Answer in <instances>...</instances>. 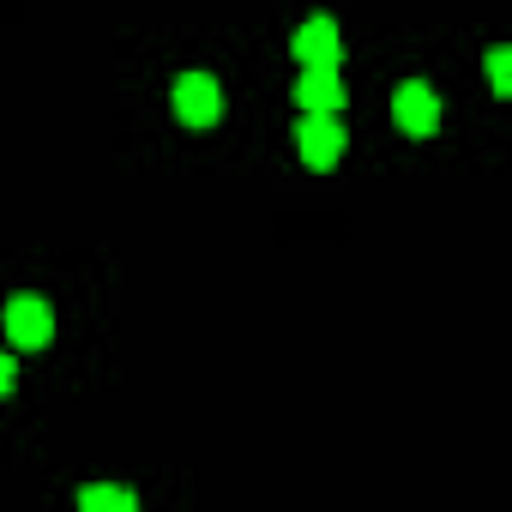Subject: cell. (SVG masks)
<instances>
[{
  "label": "cell",
  "mask_w": 512,
  "mask_h": 512,
  "mask_svg": "<svg viewBox=\"0 0 512 512\" xmlns=\"http://www.w3.org/2000/svg\"><path fill=\"white\" fill-rule=\"evenodd\" d=\"M290 49H296V61L302 67H338L344 61V37H338V19H326V13H314L296 37H290Z\"/></svg>",
  "instance_id": "5b68a950"
},
{
  "label": "cell",
  "mask_w": 512,
  "mask_h": 512,
  "mask_svg": "<svg viewBox=\"0 0 512 512\" xmlns=\"http://www.w3.org/2000/svg\"><path fill=\"white\" fill-rule=\"evenodd\" d=\"M7 338H13L19 350H43V344L55 338L49 302H43V296H13V302H7Z\"/></svg>",
  "instance_id": "277c9868"
},
{
  "label": "cell",
  "mask_w": 512,
  "mask_h": 512,
  "mask_svg": "<svg viewBox=\"0 0 512 512\" xmlns=\"http://www.w3.org/2000/svg\"><path fill=\"white\" fill-rule=\"evenodd\" d=\"M296 103H302L308 115H338V109H344V79H338V67H302Z\"/></svg>",
  "instance_id": "8992f818"
},
{
  "label": "cell",
  "mask_w": 512,
  "mask_h": 512,
  "mask_svg": "<svg viewBox=\"0 0 512 512\" xmlns=\"http://www.w3.org/2000/svg\"><path fill=\"white\" fill-rule=\"evenodd\" d=\"M13 380H19V374H13V356H7V350H0V398H7V392H13Z\"/></svg>",
  "instance_id": "9c48e42d"
},
{
  "label": "cell",
  "mask_w": 512,
  "mask_h": 512,
  "mask_svg": "<svg viewBox=\"0 0 512 512\" xmlns=\"http://www.w3.org/2000/svg\"><path fill=\"white\" fill-rule=\"evenodd\" d=\"M79 506H85V512H133L139 494H133V488H109V482H97V488H79Z\"/></svg>",
  "instance_id": "52a82bcc"
},
{
  "label": "cell",
  "mask_w": 512,
  "mask_h": 512,
  "mask_svg": "<svg viewBox=\"0 0 512 512\" xmlns=\"http://www.w3.org/2000/svg\"><path fill=\"white\" fill-rule=\"evenodd\" d=\"M488 91L494 97L512 91V49H488Z\"/></svg>",
  "instance_id": "ba28073f"
},
{
  "label": "cell",
  "mask_w": 512,
  "mask_h": 512,
  "mask_svg": "<svg viewBox=\"0 0 512 512\" xmlns=\"http://www.w3.org/2000/svg\"><path fill=\"white\" fill-rule=\"evenodd\" d=\"M392 121H398L410 139H428V133H440V97H434L422 79H404L398 97H392Z\"/></svg>",
  "instance_id": "7a4b0ae2"
},
{
  "label": "cell",
  "mask_w": 512,
  "mask_h": 512,
  "mask_svg": "<svg viewBox=\"0 0 512 512\" xmlns=\"http://www.w3.org/2000/svg\"><path fill=\"white\" fill-rule=\"evenodd\" d=\"M296 151H302L308 169H332V163L344 157V127H338V115H302Z\"/></svg>",
  "instance_id": "3957f363"
},
{
  "label": "cell",
  "mask_w": 512,
  "mask_h": 512,
  "mask_svg": "<svg viewBox=\"0 0 512 512\" xmlns=\"http://www.w3.org/2000/svg\"><path fill=\"white\" fill-rule=\"evenodd\" d=\"M175 115H181V127H211L223 115V85L211 73H181L175 79Z\"/></svg>",
  "instance_id": "6da1fadb"
}]
</instances>
